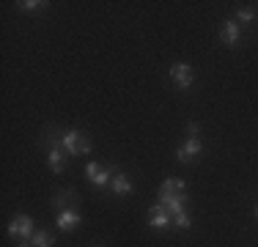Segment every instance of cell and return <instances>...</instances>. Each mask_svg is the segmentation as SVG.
<instances>
[{"mask_svg":"<svg viewBox=\"0 0 258 247\" xmlns=\"http://www.w3.org/2000/svg\"><path fill=\"white\" fill-rule=\"evenodd\" d=\"M60 143L69 157H88L91 154V140L80 129H60Z\"/></svg>","mask_w":258,"mask_h":247,"instance_id":"6da1fadb","label":"cell"},{"mask_svg":"<svg viewBox=\"0 0 258 247\" xmlns=\"http://www.w3.org/2000/svg\"><path fill=\"white\" fill-rule=\"evenodd\" d=\"M168 77H170V83H173L176 91H187V88H192V85H195V69L189 64H184V60H179V64L170 66Z\"/></svg>","mask_w":258,"mask_h":247,"instance_id":"7a4b0ae2","label":"cell"},{"mask_svg":"<svg viewBox=\"0 0 258 247\" xmlns=\"http://www.w3.org/2000/svg\"><path fill=\"white\" fill-rule=\"evenodd\" d=\"M36 222L30 214H14L9 222V236H20V239H30L36 233Z\"/></svg>","mask_w":258,"mask_h":247,"instance_id":"3957f363","label":"cell"},{"mask_svg":"<svg viewBox=\"0 0 258 247\" xmlns=\"http://www.w3.org/2000/svg\"><path fill=\"white\" fill-rule=\"evenodd\" d=\"M187 201H189L187 193H159V198H157V203H162L168 209L170 217L179 212H187Z\"/></svg>","mask_w":258,"mask_h":247,"instance_id":"277c9868","label":"cell"},{"mask_svg":"<svg viewBox=\"0 0 258 247\" xmlns=\"http://www.w3.org/2000/svg\"><path fill=\"white\" fill-rule=\"evenodd\" d=\"M80 222H83V214H80L77 209H63V212L55 214V225H58V231H63V233L75 231Z\"/></svg>","mask_w":258,"mask_h":247,"instance_id":"5b68a950","label":"cell"},{"mask_svg":"<svg viewBox=\"0 0 258 247\" xmlns=\"http://www.w3.org/2000/svg\"><path fill=\"white\" fill-rule=\"evenodd\" d=\"M149 225L154 228V231H168L170 225H173V217L168 214V209L162 206V203H154L151 206V214H149Z\"/></svg>","mask_w":258,"mask_h":247,"instance_id":"8992f818","label":"cell"},{"mask_svg":"<svg viewBox=\"0 0 258 247\" xmlns=\"http://www.w3.org/2000/svg\"><path fill=\"white\" fill-rule=\"evenodd\" d=\"M201 151H204V143H201V138H187V143H184L179 151H176V159L179 162H195V159L201 157Z\"/></svg>","mask_w":258,"mask_h":247,"instance_id":"52a82bcc","label":"cell"},{"mask_svg":"<svg viewBox=\"0 0 258 247\" xmlns=\"http://www.w3.org/2000/svg\"><path fill=\"white\" fill-rule=\"evenodd\" d=\"M220 41L228 47H239V41H242V25L236 20H225L223 28H220Z\"/></svg>","mask_w":258,"mask_h":247,"instance_id":"ba28073f","label":"cell"},{"mask_svg":"<svg viewBox=\"0 0 258 247\" xmlns=\"http://www.w3.org/2000/svg\"><path fill=\"white\" fill-rule=\"evenodd\" d=\"M115 173H121L118 165H110V168L99 170L94 178H91V187H94V190H104V187H110V181H113V176H115Z\"/></svg>","mask_w":258,"mask_h":247,"instance_id":"9c48e42d","label":"cell"},{"mask_svg":"<svg viewBox=\"0 0 258 247\" xmlns=\"http://www.w3.org/2000/svg\"><path fill=\"white\" fill-rule=\"evenodd\" d=\"M47 165H50V170L55 176H60V173L66 170V151L63 148H52V151H47Z\"/></svg>","mask_w":258,"mask_h":247,"instance_id":"30bf717a","label":"cell"},{"mask_svg":"<svg viewBox=\"0 0 258 247\" xmlns=\"http://www.w3.org/2000/svg\"><path fill=\"white\" fill-rule=\"evenodd\" d=\"M110 190H113L115 195H132L135 184H132V178H129L126 173H115L113 181H110Z\"/></svg>","mask_w":258,"mask_h":247,"instance_id":"8fae6325","label":"cell"},{"mask_svg":"<svg viewBox=\"0 0 258 247\" xmlns=\"http://www.w3.org/2000/svg\"><path fill=\"white\" fill-rule=\"evenodd\" d=\"M66 201L77 203V193H75V190H63V193L52 195V209H55V214L63 212V209H69V203H66Z\"/></svg>","mask_w":258,"mask_h":247,"instance_id":"7c38bea8","label":"cell"},{"mask_svg":"<svg viewBox=\"0 0 258 247\" xmlns=\"http://www.w3.org/2000/svg\"><path fill=\"white\" fill-rule=\"evenodd\" d=\"M159 193H187V181L179 176H170L162 181V187H159Z\"/></svg>","mask_w":258,"mask_h":247,"instance_id":"4fadbf2b","label":"cell"},{"mask_svg":"<svg viewBox=\"0 0 258 247\" xmlns=\"http://www.w3.org/2000/svg\"><path fill=\"white\" fill-rule=\"evenodd\" d=\"M30 244L33 247H55V236L50 231H44V228H39V231L30 236Z\"/></svg>","mask_w":258,"mask_h":247,"instance_id":"5bb4252c","label":"cell"},{"mask_svg":"<svg viewBox=\"0 0 258 247\" xmlns=\"http://www.w3.org/2000/svg\"><path fill=\"white\" fill-rule=\"evenodd\" d=\"M47 0H22V3H17V9L20 11H30V14H36V11H44L47 9Z\"/></svg>","mask_w":258,"mask_h":247,"instance_id":"9a60e30c","label":"cell"},{"mask_svg":"<svg viewBox=\"0 0 258 247\" xmlns=\"http://www.w3.org/2000/svg\"><path fill=\"white\" fill-rule=\"evenodd\" d=\"M173 228H176V231H189V228H192V217H189L187 212L173 214Z\"/></svg>","mask_w":258,"mask_h":247,"instance_id":"2e32d148","label":"cell"},{"mask_svg":"<svg viewBox=\"0 0 258 247\" xmlns=\"http://www.w3.org/2000/svg\"><path fill=\"white\" fill-rule=\"evenodd\" d=\"M253 20H255V11H253V9H239V11H236V22H239V25H242V22L247 25V22H253Z\"/></svg>","mask_w":258,"mask_h":247,"instance_id":"e0dca14e","label":"cell"},{"mask_svg":"<svg viewBox=\"0 0 258 247\" xmlns=\"http://www.w3.org/2000/svg\"><path fill=\"white\" fill-rule=\"evenodd\" d=\"M102 168H99V165H96V162H88V168H85V176H88V181H91V178H94L96 176V173H99Z\"/></svg>","mask_w":258,"mask_h":247,"instance_id":"ac0fdd59","label":"cell"},{"mask_svg":"<svg viewBox=\"0 0 258 247\" xmlns=\"http://www.w3.org/2000/svg\"><path fill=\"white\" fill-rule=\"evenodd\" d=\"M198 129H201V127H198L195 121H189V124H187V135H189V138H198Z\"/></svg>","mask_w":258,"mask_h":247,"instance_id":"d6986e66","label":"cell"},{"mask_svg":"<svg viewBox=\"0 0 258 247\" xmlns=\"http://www.w3.org/2000/svg\"><path fill=\"white\" fill-rule=\"evenodd\" d=\"M17 247H33L30 242H25V239H20V242H17Z\"/></svg>","mask_w":258,"mask_h":247,"instance_id":"ffe728a7","label":"cell"},{"mask_svg":"<svg viewBox=\"0 0 258 247\" xmlns=\"http://www.w3.org/2000/svg\"><path fill=\"white\" fill-rule=\"evenodd\" d=\"M255 217H258V206H255Z\"/></svg>","mask_w":258,"mask_h":247,"instance_id":"44dd1931","label":"cell"},{"mask_svg":"<svg viewBox=\"0 0 258 247\" xmlns=\"http://www.w3.org/2000/svg\"><path fill=\"white\" fill-rule=\"evenodd\" d=\"M94 247H102V244H94Z\"/></svg>","mask_w":258,"mask_h":247,"instance_id":"7402d4cb","label":"cell"}]
</instances>
